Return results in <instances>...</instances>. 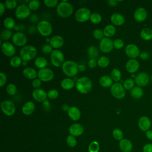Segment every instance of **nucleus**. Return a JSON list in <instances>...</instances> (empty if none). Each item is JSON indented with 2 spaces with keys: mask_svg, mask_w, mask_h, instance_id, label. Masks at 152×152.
<instances>
[{
  "mask_svg": "<svg viewBox=\"0 0 152 152\" xmlns=\"http://www.w3.org/2000/svg\"><path fill=\"white\" fill-rule=\"evenodd\" d=\"M56 11L57 14L61 17L66 18L72 15L74 11V8L71 4L66 1H63L58 4Z\"/></svg>",
  "mask_w": 152,
  "mask_h": 152,
  "instance_id": "obj_1",
  "label": "nucleus"
},
{
  "mask_svg": "<svg viewBox=\"0 0 152 152\" xmlns=\"http://www.w3.org/2000/svg\"><path fill=\"white\" fill-rule=\"evenodd\" d=\"M92 81L87 77L79 78L75 83V87L78 92L81 94L88 93L92 88Z\"/></svg>",
  "mask_w": 152,
  "mask_h": 152,
  "instance_id": "obj_2",
  "label": "nucleus"
},
{
  "mask_svg": "<svg viewBox=\"0 0 152 152\" xmlns=\"http://www.w3.org/2000/svg\"><path fill=\"white\" fill-rule=\"evenodd\" d=\"M62 70L64 74L69 77H74L78 72V65L73 61H66L62 65Z\"/></svg>",
  "mask_w": 152,
  "mask_h": 152,
  "instance_id": "obj_3",
  "label": "nucleus"
},
{
  "mask_svg": "<svg viewBox=\"0 0 152 152\" xmlns=\"http://www.w3.org/2000/svg\"><path fill=\"white\" fill-rule=\"evenodd\" d=\"M37 55L36 48L32 45L23 46L20 51V57L23 61L32 60Z\"/></svg>",
  "mask_w": 152,
  "mask_h": 152,
  "instance_id": "obj_4",
  "label": "nucleus"
},
{
  "mask_svg": "<svg viewBox=\"0 0 152 152\" xmlns=\"http://www.w3.org/2000/svg\"><path fill=\"white\" fill-rule=\"evenodd\" d=\"M52 64L56 67H59L64 63V55L63 53L58 49L53 50L50 56Z\"/></svg>",
  "mask_w": 152,
  "mask_h": 152,
  "instance_id": "obj_5",
  "label": "nucleus"
},
{
  "mask_svg": "<svg viewBox=\"0 0 152 152\" xmlns=\"http://www.w3.org/2000/svg\"><path fill=\"white\" fill-rule=\"evenodd\" d=\"M37 30L42 36H49L52 32V26L48 21L43 20L37 24Z\"/></svg>",
  "mask_w": 152,
  "mask_h": 152,
  "instance_id": "obj_6",
  "label": "nucleus"
},
{
  "mask_svg": "<svg viewBox=\"0 0 152 152\" xmlns=\"http://www.w3.org/2000/svg\"><path fill=\"white\" fill-rule=\"evenodd\" d=\"M110 93L112 96L118 99H123L126 94L125 89L123 85L118 82L113 84L110 87Z\"/></svg>",
  "mask_w": 152,
  "mask_h": 152,
  "instance_id": "obj_7",
  "label": "nucleus"
},
{
  "mask_svg": "<svg viewBox=\"0 0 152 152\" xmlns=\"http://www.w3.org/2000/svg\"><path fill=\"white\" fill-rule=\"evenodd\" d=\"M91 15L90 10L86 7L78 9L75 14V20L80 23H83L90 20Z\"/></svg>",
  "mask_w": 152,
  "mask_h": 152,
  "instance_id": "obj_8",
  "label": "nucleus"
},
{
  "mask_svg": "<svg viewBox=\"0 0 152 152\" xmlns=\"http://www.w3.org/2000/svg\"><path fill=\"white\" fill-rule=\"evenodd\" d=\"M30 11L28 6L24 4H21L17 7L15 11V15L17 18L23 20L28 17L31 13Z\"/></svg>",
  "mask_w": 152,
  "mask_h": 152,
  "instance_id": "obj_9",
  "label": "nucleus"
},
{
  "mask_svg": "<svg viewBox=\"0 0 152 152\" xmlns=\"http://www.w3.org/2000/svg\"><path fill=\"white\" fill-rule=\"evenodd\" d=\"M1 108L2 112L8 116H12L15 112V106L14 103L9 100L2 102Z\"/></svg>",
  "mask_w": 152,
  "mask_h": 152,
  "instance_id": "obj_10",
  "label": "nucleus"
},
{
  "mask_svg": "<svg viewBox=\"0 0 152 152\" xmlns=\"http://www.w3.org/2000/svg\"><path fill=\"white\" fill-rule=\"evenodd\" d=\"M37 77L42 81L47 82L51 81L54 77L53 71L48 68L40 69L37 72Z\"/></svg>",
  "mask_w": 152,
  "mask_h": 152,
  "instance_id": "obj_11",
  "label": "nucleus"
},
{
  "mask_svg": "<svg viewBox=\"0 0 152 152\" xmlns=\"http://www.w3.org/2000/svg\"><path fill=\"white\" fill-rule=\"evenodd\" d=\"M12 41L15 46L23 47L27 42V38L24 33L21 31H18L12 35Z\"/></svg>",
  "mask_w": 152,
  "mask_h": 152,
  "instance_id": "obj_12",
  "label": "nucleus"
},
{
  "mask_svg": "<svg viewBox=\"0 0 152 152\" xmlns=\"http://www.w3.org/2000/svg\"><path fill=\"white\" fill-rule=\"evenodd\" d=\"M99 48L100 50L103 53L110 52L114 48L113 42L110 38L105 37L100 40Z\"/></svg>",
  "mask_w": 152,
  "mask_h": 152,
  "instance_id": "obj_13",
  "label": "nucleus"
},
{
  "mask_svg": "<svg viewBox=\"0 0 152 152\" xmlns=\"http://www.w3.org/2000/svg\"><path fill=\"white\" fill-rule=\"evenodd\" d=\"M136 84L141 87L146 86L150 81V77L147 73L145 72H140L137 74L134 79Z\"/></svg>",
  "mask_w": 152,
  "mask_h": 152,
  "instance_id": "obj_14",
  "label": "nucleus"
},
{
  "mask_svg": "<svg viewBox=\"0 0 152 152\" xmlns=\"http://www.w3.org/2000/svg\"><path fill=\"white\" fill-rule=\"evenodd\" d=\"M126 55L131 59H135L140 55V50L137 46L134 44L128 45L125 50Z\"/></svg>",
  "mask_w": 152,
  "mask_h": 152,
  "instance_id": "obj_15",
  "label": "nucleus"
},
{
  "mask_svg": "<svg viewBox=\"0 0 152 152\" xmlns=\"http://www.w3.org/2000/svg\"><path fill=\"white\" fill-rule=\"evenodd\" d=\"M83 126L78 123H75L71 125L69 127V133L74 137H78L81 135L84 132Z\"/></svg>",
  "mask_w": 152,
  "mask_h": 152,
  "instance_id": "obj_16",
  "label": "nucleus"
},
{
  "mask_svg": "<svg viewBox=\"0 0 152 152\" xmlns=\"http://www.w3.org/2000/svg\"><path fill=\"white\" fill-rule=\"evenodd\" d=\"M1 50L2 53L7 56H12L15 53L14 46L8 42H4L1 45Z\"/></svg>",
  "mask_w": 152,
  "mask_h": 152,
  "instance_id": "obj_17",
  "label": "nucleus"
},
{
  "mask_svg": "<svg viewBox=\"0 0 152 152\" xmlns=\"http://www.w3.org/2000/svg\"><path fill=\"white\" fill-rule=\"evenodd\" d=\"M32 97L37 102H43L46 100L48 93L43 89L36 88L32 92Z\"/></svg>",
  "mask_w": 152,
  "mask_h": 152,
  "instance_id": "obj_18",
  "label": "nucleus"
},
{
  "mask_svg": "<svg viewBox=\"0 0 152 152\" xmlns=\"http://www.w3.org/2000/svg\"><path fill=\"white\" fill-rule=\"evenodd\" d=\"M151 124L150 119L145 116H143L140 118L138 121V128L143 132H146L149 130L151 127Z\"/></svg>",
  "mask_w": 152,
  "mask_h": 152,
  "instance_id": "obj_19",
  "label": "nucleus"
},
{
  "mask_svg": "<svg viewBox=\"0 0 152 152\" xmlns=\"http://www.w3.org/2000/svg\"><path fill=\"white\" fill-rule=\"evenodd\" d=\"M140 67L139 62L135 59H131L126 63L125 68L126 71L131 74H134L137 72Z\"/></svg>",
  "mask_w": 152,
  "mask_h": 152,
  "instance_id": "obj_20",
  "label": "nucleus"
},
{
  "mask_svg": "<svg viewBox=\"0 0 152 152\" xmlns=\"http://www.w3.org/2000/svg\"><path fill=\"white\" fill-rule=\"evenodd\" d=\"M147 17V10L142 7H140L137 8L134 14V19L138 22L144 21Z\"/></svg>",
  "mask_w": 152,
  "mask_h": 152,
  "instance_id": "obj_21",
  "label": "nucleus"
},
{
  "mask_svg": "<svg viewBox=\"0 0 152 152\" xmlns=\"http://www.w3.org/2000/svg\"><path fill=\"white\" fill-rule=\"evenodd\" d=\"M119 146L122 152H131L133 148L132 142L127 138H123L119 141Z\"/></svg>",
  "mask_w": 152,
  "mask_h": 152,
  "instance_id": "obj_22",
  "label": "nucleus"
},
{
  "mask_svg": "<svg viewBox=\"0 0 152 152\" xmlns=\"http://www.w3.org/2000/svg\"><path fill=\"white\" fill-rule=\"evenodd\" d=\"M50 45L55 49H59L61 48L64 44V40L63 37L59 35H56L50 38Z\"/></svg>",
  "mask_w": 152,
  "mask_h": 152,
  "instance_id": "obj_23",
  "label": "nucleus"
},
{
  "mask_svg": "<svg viewBox=\"0 0 152 152\" xmlns=\"http://www.w3.org/2000/svg\"><path fill=\"white\" fill-rule=\"evenodd\" d=\"M68 115L69 118L74 121H77L80 119L81 117V111L76 106L70 107L68 110Z\"/></svg>",
  "mask_w": 152,
  "mask_h": 152,
  "instance_id": "obj_24",
  "label": "nucleus"
},
{
  "mask_svg": "<svg viewBox=\"0 0 152 152\" xmlns=\"http://www.w3.org/2000/svg\"><path fill=\"white\" fill-rule=\"evenodd\" d=\"M35 109V104L31 101L25 103L21 108L22 113L25 115H30L33 113Z\"/></svg>",
  "mask_w": 152,
  "mask_h": 152,
  "instance_id": "obj_25",
  "label": "nucleus"
},
{
  "mask_svg": "<svg viewBox=\"0 0 152 152\" xmlns=\"http://www.w3.org/2000/svg\"><path fill=\"white\" fill-rule=\"evenodd\" d=\"M110 21L115 26H122L125 23V18L120 13H114L110 17Z\"/></svg>",
  "mask_w": 152,
  "mask_h": 152,
  "instance_id": "obj_26",
  "label": "nucleus"
},
{
  "mask_svg": "<svg viewBox=\"0 0 152 152\" xmlns=\"http://www.w3.org/2000/svg\"><path fill=\"white\" fill-rule=\"evenodd\" d=\"M23 74L27 79L34 80L37 77V73L36 71L31 67L25 68L23 70Z\"/></svg>",
  "mask_w": 152,
  "mask_h": 152,
  "instance_id": "obj_27",
  "label": "nucleus"
},
{
  "mask_svg": "<svg viewBox=\"0 0 152 152\" xmlns=\"http://www.w3.org/2000/svg\"><path fill=\"white\" fill-rule=\"evenodd\" d=\"M99 84L102 87L107 88L112 86L113 80L112 79L111 77L107 75H103L99 79Z\"/></svg>",
  "mask_w": 152,
  "mask_h": 152,
  "instance_id": "obj_28",
  "label": "nucleus"
},
{
  "mask_svg": "<svg viewBox=\"0 0 152 152\" xmlns=\"http://www.w3.org/2000/svg\"><path fill=\"white\" fill-rule=\"evenodd\" d=\"M75 86L74 81L69 78H65L61 82V86L64 90H70Z\"/></svg>",
  "mask_w": 152,
  "mask_h": 152,
  "instance_id": "obj_29",
  "label": "nucleus"
},
{
  "mask_svg": "<svg viewBox=\"0 0 152 152\" xmlns=\"http://www.w3.org/2000/svg\"><path fill=\"white\" fill-rule=\"evenodd\" d=\"M131 96L134 99H140L144 94L143 90L139 86H135L131 90Z\"/></svg>",
  "mask_w": 152,
  "mask_h": 152,
  "instance_id": "obj_30",
  "label": "nucleus"
},
{
  "mask_svg": "<svg viewBox=\"0 0 152 152\" xmlns=\"http://www.w3.org/2000/svg\"><path fill=\"white\" fill-rule=\"evenodd\" d=\"M141 37L144 40H150L152 39V30L150 28H144L140 32Z\"/></svg>",
  "mask_w": 152,
  "mask_h": 152,
  "instance_id": "obj_31",
  "label": "nucleus"
},
{
  "mask_svg": "<svg viewBox=\"0 0 152 152\" xmlns=\"http://www.w3.org/2000/svg\"><path fill=\"white\" fill-rule=\"evenodd\" d=\"M103 33L106 37H110L116 33V28L113 25H107L103 29Z\"/></svg>",
  "mask_w": 152,
  "mask_h": 152,
  "instance_id": "obj_32",
  "label": "nucleus"
},
{
  "mask_svg": "<svg viewBox=\"0 0 152 152\" xmlns=\"http://www.w3.org/2000/svg\"><path fill=\"white\" fill-rule=\"evenodd\" d=\"M34 65L37 68H40V69H43L46 68V66H47L48 61L45 58L42 56H39L35 59Z\"/></svg>",
  "mask_w": 152,
  "mask_h": 152,
  "instance_id": "obj_33",
  "label": "nucleus"
},
{
  "mask_svg": "<svg viewBox=\"0 0 152 152\" xmlns=\"http://www.w3.org/2000/svg\"><path fill=\"white\" fill-rule=\"evenodd\" d=\"M87 53L90 59H96L99 55V50L96 47L91 46L87 49Z\"/></svg>",
  "mask_w": 152,
  "mask_h": 152,
  "instance_id": "obj_34",
  "label": "nucleus"
},
{
  "mask_svg": "<svg viewBox=\"0 0 152 152\" xmlns=\"http://www.w3.org/2000/svg\"><path fill=\"white\" fill-rule=\"evenodd\" d=\"M109 59L105 56H102L100 57L97 60V65L101 68L107 67L109 65Z\"/></svg>",
  "mask_w": 152,
  "mask_h": 152,
  "instance_id": "obj_35",
  "label": "nucleus"
},
{
  "mask_svg": "<svg viewBox=\"0 0 152 152\" xmlns=\"http://www.w3.org/2000/svg\"><path fill=\"white\" fill-rule=\"evenodd\" d=\"M22 61L23 60L20 57L18 56H15L11 58L10 63L11 66L14 68H17L22 64V62H23Z\"/></svg>",
  "mask_w": 152,
  "mask_h": 152,
  "instance_id": "obj_36",
  "label": "nucleus"
},
{
  "mask_svg": "<svg viewBox=\"0 0 152 152\" xmlns=\"http://www.w3.org/2000/svg\"><path fill=\"white\" fill-rule=\"evenodd\" d=\"M3 24L7 29L10 30L15 27V21L11 17L5 18L3 21Z\"/></svg>",
  "mask_w": 152,
  "mask_h": 152,
  "instance_id": "obj_37",
  "label": "nucleus"
},
{
  "mask_svg": "<svg viewBox=\"0 0 152 152\" xmlns=\"http://www.w3.org/2000/svg\"><path fill=\"white\" fill-rule=\"evenodd\" d=\"M110 77L113 80V81H115L116 83L119 81L121 78V72L120 70L117 68L113 69L112 71H111Z\"/></svg>",
  "mask_w": 152,
  "mask_h": 152,
  "instance_id": "obj_38",
  "label": "nucleus"
},
{
  "mask_svg": "<svg viewBox=\"0 0 152 152\" xmlns=\"http://www.w3.org/2000/svg\"><path fill=\"white\" fill-rule=\"evenodd\" d=\"M100 150L99 143L96 141H91L88 147V152H99Z\"/></svg>",
  "mask_w": 152,
  "mask_h": 152,
  "instance_id": "obj_39",
  "label": "nucleus"
},
{
  "mask_svg": "<svg viewBox=\"0 0 152 152\" xmlns=\"http://www.w3.org/2000/svg\"><path fill=\"white\" fill-rule=\"evenodd\" d=\"M0 36L1 40H8L12 36V31L9 29H4L1 32Z\"/></svg>",
  "mask_w": 152,
  "mask_h": 152,
  "instance_id": "obj_40",
  "label": "nucleus"
},
{
  "mask_svg": "<svg viewBox=\"0 0 152 152\" xmlns=\"http://www.w3.org/2000/svg\"><path fill=\"white\" fill-rule=\"evenodd\" d=\"M135 81L132 78L126 79L123 83V86L124 88L126 90H131L133 87H134Z\"/></svg>",
  "mask_w": 152,
  "mask_h": 152,
  "instance_id": "obj_41",
  "label": "nucleus"
},
{
  "mask_svg": "<svg viewBox=\"0 0 152 152\" xmlns=\"http://www.w3.org/2000/svg\"><path fill=\"white\" fill-rule=\"evenodd\" d=\"M112 135H113V137L116 140H118V141H121L124 138L123 132L120 129H118V128H116L113 130Z\"/></svg>",
  "mask_w": 152,
  "mask_h": 152,
  "instance_id": "obj_42",
  "label": "nucleus"
},
{
  "mask_svg": "<svg viewBox=\"0 0 152 152\" xmlns=\"http://www.w3.org/2000/svg\"><path fill=\"white\" fill-rule=\"evenodd\" d=\"M90 20L93 24H99L102 21V16L97 12H94L91 14Z\"/></svg>",
  "mask_w": 152,
  "mask_h": 152,
  "instance_id": "obj_43",
  "label": "nucleus"
},
{
  "mask_svg": "<svg viewBox=\"0 0 152 152\" xmlns=\"http://www.w3.org/2000/svg\"><path fill=\"white\" fill-rule=\"evenodd\" d=\"M40 2L38 0H32L28 2V7L31 11H36L40 7Z\"/></svg>",
  "mask_w": 152,
  "mask_h": 152,
  "instance_id": "obj_44",
  "label": "nucleus"
},
{
  "mask_svg": "<svg viewBox=\"0 0 152 152\" xmlns=\"http://www.w3.org/2000/svg\"><path fill=\"white\" fill-rule=\"evenodd\" d=\"M67 145L70 147H74L77 145V140L75 137L69 135L67 137L66 140Z\"/></svg>",
  "mask_w": 152,
  "mask_h": 152,
  "instance_id": "obj_45",
  "label": "nucleus"
},
{
  "mask_svg": "<svg viewBox=\"0 0 152 152\" xmlns=\"http://www.w3.org/2000/svg\"><path fill=\"white\" fill-rule=\"evenodd\" d=\"M6 90H7V93L11 96L15 95L17 91V87L14 84H8V86H7V88H6Z\"/></svg>",
  "mask_w": 152,
  "mask_h": 152,
  "instance_id": "obj_46",
  "label": "nucleus"
},
{
  "mask_svg": "<svg viewBox=\"0 0 152 152\" xmlns=\"http://www.w3.org/2000/svg\"><path fill=\"white\" fill-rule=\"evenodd\" d=\"M5 6L10 10L15 8L17 5V1L16 0H6L5 1Z\"/></svg>",
  "mask_w": 152,
  "mask_h": 152,
  "instance_id": "obj_47",
  "label": "nucleus"
},
{
  "mask_svg": "<svg viewBox=\"0 0 152 152\" xmlns=\"http://www.w3.org/2000/svg\"><path fill=\"white\" fill-rule=\"evenodd\" d=\"M93 37L97 39V40H102L104 36V33H103V31L100 30V29H95L93 31Z\"/></svg>",
  "mask_w": 152,
  "mask_h": 152,
  "instance_id": "obj_48",
  "label": "nucleus"
},
{
  "mask_svg": "<svg viewBox=\"0 0 152 152\" xmlns=\"http://www.w3.org/2000/svg\"><path fill=\"white\" fill-rule=\"evenodd\" d=\"M124 46V41L121 39H116L113 42V46L116 49H121Z\"/></svg>",
  "mask_w": 152,
  "mask_h": 152,
  "instance_id": "obj_49",
  "label": "nucleus"
},
{
  "mask_svg": "<svg viewBox=\"0 0 152 152\" xmlns=\"http://www.w3.org/2000/svg\"><path fill=\"white\" fill-rule=\"evenodd\" d=\"M59 93L56 89H50L48 92V97L50 99H55L58 97Z\"/></svg>",
  "mask_w": 152,
  "mask_h": 152,
  "instance_id": "obj_50",
  "label": "nucleus"
},
{
  "mask_svg": "<svg viewBox=\"0 0 152 152\" xmlns=\"http://www.w3.org/2000/svg\"><path fill=\"white\" fill-rule=\"evenodd\" d=\"M44 4L48 7L53 8L58 5V0H45Z\"/></svg>",
  "mask_w": 152,
  "mask_h": 152,
  "instance_id": "obj_51",
  "label": "nucleus"
},
{
  "mask_svg": "<svg viewBox=\"0 0 152 152\" xmlns=\"http://www.w3.org/2000/svg\"><path fill=\"white\" fill-rule=\"evenodd\" d=\"M52 47L48 44H45L44 45H43L42 48V50L43 52V53H45V54H49L52 52V51L53 50H52Z\"/></svg>",
  "mask_w": 152,
  "mask_h": 152,
  "instance_id": "obj_52",
  "label": "nucleus"
},
{
  "mask_svg": "<svg viewBox=\"0 0 152 152\" xmlns=\"http://www.w3.org/2000/svg\"><path fill=\"white\" fill-rule=\"evenodd\" d=\"M7 76L5 75V73H4L3 72H0V86L2 87L4 86L6 82H7Z\"/></svg>",
  "mask_w": 152,
  "mask_h": 152,
  "instance_id": "obj_53",
  "label": "nucleus"
},
{
  "mask_svg": "<svg viewBox=\"0 0 152 152\" xmlns=\"http://www.w3.org/2000/svg\"><path fill=\"white\" fill-rule=\"evenodd\" d=\"M42 81L39 78H35L32 81V86L33 87L36 88H39V87L41 86Z\"/></svg>",
  "mask_w": 152,
  "mask_h": 152,
  "instance_id": "obj_54",
  "label": "nucleus"
},
{
  "mask_svg": "<svg viewBox=\"0 0 152 152\" xmlns=\"http://www.w3.org/2000/svg\"><path fill=\"white\" fill-rule=\"evenodd\" d=\"M142 152H152V143H147L144 145Z\"/></svg>",
  "mask_w": 152,
  "mask_h": 152,
  "instance_id": "obj_55",
  "label": "nucleus"
},
{
  "mask_svg": "<svg viewBox=\"0 0 152 152\" xmlns=\"http://www.w3.org/2000/svg\"><path fill=\"white\" fill-rule=\"evenodd\" d=\"M97 65V61L96 59H90L88 62V65L90 68H94Z\"/></svg>",
  "mask_w": 152,
  "mask_h": 152,
  "instance_id": "obj_56",
  "label": "nucleus"
},
{
  "mask_svg": "<svg viewBox=\"0 0 152 152\" xmlns=\"http://www.w3.org/2000/svg\"><path fill=\"white\" fill-rule=\"evenodd\" d=\"M149 53L148 52H146V51H143L142 52L140 53V57L141 59H143V60H146L147 59H148L149 58Z\"/></svg>",
  "mask_w": 152,
  "mask_h": 152,
  "instance_id": "obj_57",
  "label": "nucleus"
},
{
  "mask_svg": "<svg viewBox=\"0 0 152 152\" xmlns=\"http://www.w3.org/2000/svg\"><path fill=\"white\" fill-rule=\"evenodd\" d=\"M145 137L147 139L152 140V129H149L145 132Z\"/></svg>",
  "mask_w": 152,
  "mask_h": 152,
  "instance_id": "obj_58",
  "label": "nucleus"
},
{
  "mask_svg": "<svg viewBox=\"0 0 152 152\" xmlns=\"http://www.w3.org/2000/svg\"><path fill=\"white\" fill-rule=\"evenodd\" d=\"M5 10V4L2 2H0V15H2Z\"/></svg>",
  "mask_w": 152,
  "mask_h": 152,
  "instance_id": "obj_59",
  "label": "nucleus"
},
{
  "mask_svg": "<svg viewBox=\"0 0 152 152\" xmlns=\"http://www.w3.org/2000/svg\"><path fill=\"white\" fill-rule=\"evenodd\" d=\"M117 2L118 1H115V0H109L107 1V3L110 6H112V7H114V6H116V4H117Z\"/></svg>",
  "mask_w": 152,
  "mask_h": 152,
  "instance_id": "obj_60",
  "label": "nucleus"
},
{
  "mask_svg": "<svg viewBox=\"0 0 152 152\" xmlns=\"http://www.w3.org/2000/svg\"><path fill=\"white\" fill-rule=\"evenodd\" d=\"M86 69V67L85 65H78V71H84Z\"/></svg>",
  "mask_w": 152,
  "mask_h": 152,
  "instance_id": "obj_61",
  "label": "nucleus"
},
{
  "mask_svg": "<svg viewBox=\"0 0 152 152\" xmlns=\"http://www.w3.org/2000/svg\"><path fill=\"white\" fill-rule=\"evenodd\" d=\"M69 107H69L66 104H64L62 105V109L64 111H67V112H68V110H69Z\"/></svg>",
  "mask_w": 152,
  "mask_h": 152,
  "instance_id": "obj_62",
  "label": "nucleus"
},
{
  "mask_svg": "<svg viewBox=\"0 0 152 152\" xmlns=\"http://www.w3.org/2000/svg\"><path fill=\"white\" fill-rule=\"evenodd\" d=\"M22 64H23V65H27V61H23Z\"/></svg>",
  "mask_w": 152,
  "mask_h": 152,
  "instance_id": "obj_63",
  "label": "nucleus"
},
{
  "mask_svg": "<svg viewBox=\"0 0 152 152\" xmlns=\"http://www.w3.org/2000/svg\"><path fill=\"white\" fill-rule=\"evenodd\" d=\"M151 82H152V75H151Z\"/></svg>",
  "mask_w": 152,
  "mask_h": 152,
  "instance_id": "obj_64",
  "label": "nucleus"
}]
</instances>
